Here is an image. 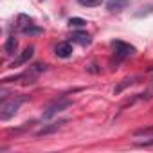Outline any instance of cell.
Wrapping results in <instances>:
<instances>
[{
    "label": "cell",
    "mask_w": 153,
    "mask_h": 153,
    "mask_svg": "<svg viewBox=\"0 0 153 153\" xmlns=\"http://www.w3.org/2000/svg\"><path fill=\"white\" fill-rule=\"evenodd\" d=\"M27 97L25 96H6V92H2V103H0V119L2 121H7V119H11L16 112H18V108H20V105L25 101Z\"/></svg>",
    "instance_id": "6da1fadb"
},
{
    "label": "cell",
    "mask_w": 153,
    "mask_h": 153,
    "mask_svg": "<svg viewBox=\"0 0 153 153\" xmlns=\"http://www.w3.org/2000/svg\"><path fill=\"white\" fill-rule=\"evenodd\" d=\"M68 106H72V99H68L67 96H61V97H58L52 105H49V108L43 112V119H52L54 115L61 114V112L67 110Z\"/></svg>",
    "instance_id": "7a4b0ae2"
},
{
    "label": "cell",
    "mask_w": 153,
    "mask_h": 153,
    "mask_svg": "<svg viewBox=\"0 0 153 153\" xmlns=\"http://www.w3.org/2000/svg\"><path fill=\"white\" fill-rule=\"evenodd\" d=\"M114 49H115V56H114V63L115 65H119L121 61H124L126 58H130V56H133L135 54V47L133 45H130V43H124V42H121V40H117V42H114Z\"/></svg>",
    "instance_id": "3957f363"
},
{
    "label": "cell",
    "mask_w": 153,
    "mask_h": 153,
    "mask_svg": "<svg viewBox=\"0 0 153 153\" xmlns=\"http://www.w3.org/2000/svg\"><path fill=\"white\" fill-rule=\"evenodd\" d=\"M68 121L67 119H61V121H54V123H51V124H45L43 128H40L38 131H36V137H43V135H51V133H54V131H58V130H61L65 124H67Z\"/></svg>",
    "instance_id": "277c9868"
},
{
    "label": "cell",
    "mask_w": 153,
    "mask_h": 153,
    "mask_svg": "<svg viewBox=\"0 0 153 153\" xmlns=\"http://www.w3.org/2000/svg\"><path fill=\"white\" fill-rule=\"evenodd\" d=\"M54 52H56V56L58 58H70L72 56V43L70 42H59L58 45H56V49H54Z\"/></svg>",
    "instance_id": "5b68a950"
},
{
    "label": "cell",
    "mask_w": 153,
    "mask_h": 153,
    "mask_svg": "<svg viewBox=\"0 0 153 153\" xmlns=\"http://www.w3.org/2000/svg\"><path fill=\"white\" fill-rule=\"evenodd\" d=\"M130 6V0H108L106 2V9L110 13H119L123 9H126Z\"/></svg>",
    "instance_id": "8992f818"
},
{
    "label": "cell",
    "mask_w": 153,
    "mask_h": 153,
    "mask_svg": "<svg viewBox=\"0 0 153 153\" xmlns=\"http://www.w3.org/2000/svg\"><path fill=\"white\" fill-rule=\"evenodd\" d=\"M33 54H34V47H27L18 58H16V61H13V65L11 67H20V65H24V63H27L31 58H33Z\"/></svg>",
    "instance_id": "52a82bcc"
},
{
    "label": "cell",
    "mask_w": 153,
    "mask_h": 153,
    "mask_svg": "<svg viewBox=\"0 0 153 153\" xmlns=\"http://www.w3.org/2000/svg\"><path fill=\"white\" fill-rule=\"evenodd\" d=\"M139 79H140L139 76H131V78H124V79H123V81H121V83L115 87V90H114V92H115V94H121L124 88H128V87H131V85L139 83Z\"/></svg>",
    "instance_id": "ba28073f"
},
{
    "label": "cell",
    "mask_w": 153,
    "mask_h": 153,
    "mask_svg": "<svg viewBox=\"0 0 153 153\" xmlns=\"http://www.w3.org/2000/svg\"><path fill=\"white\" fill-rule=\"evenodd\" d=\"M16 49H18V40H16V36H9V38L6 40V45H4L6 54H7V56H13V54L16 52Z\"/></svg>",
    "instance_id": "9c48e42d"
},
{
    "label": "cell",
    "mask_w": 153,
    "mask_h": 153,
    "mask_svg": "<svg viewBox=\"0 0 153 153\" xmlns=\"http://www.w3.org/2000/svg\"><path fill=\"white\" fill-rule=\"evenodd\" d=\"M70 40L76 42V43H81V45H90V43H92V38H90V34H87V33H74Z\"/></svg>",
    "instance_id": "30bf717a"
},
{
    "label": "cell",
    "mask_w": 153,
    "mask_h": 153,
    "mask_svg": "<svg viewBox=\"0 0 153 153\" xmlns=\"http://www.w3.org/2000/svg\"><path fill=\"white\" fill-rule=\"evenodd\" d=\"M31 24H33V20H31L29 16H25V15H20V16H18V24H15V25H16V29L22 33V31H24L27 25H31Z\"/></svg>",
    "instance_id": "8fae6325"
},
{
    "label": "cell",
    "mask_w": 153,
    "mask_h": 153,
    "mask_svg": "<svg viewBox=\"0 0 153 153\" xmlns=\"http://www.w3.org/2000/svg\"><path fill=\"white\" fill-rule=\"evenodd\" d=\"M135 137H153V124L151 126H146V128H139L133 131Z\"/></svg>",
    "instance_id": "7c38bea8"
},
{
    "label": "cell",
    "mask_w": 153,
    "mask_h": 153,
    "mask_svg": "<svg viewBox=\"0 0 153 153\" xmlns=\"http://www.w3.org/2000/svg\"><path fill=\"white\" fill-rule=\"evenodd\" d=\"M22 33H24V34H29V36H31V34H42V33H43V29H42V27H36L34 24H31V25H27V27H25V29H24Z\"/></svg>",
    "instance_id": "4fadbf2b"
},
{
    "label": "cell",
    "mask_w": 153,
    "mask_h": 153,
    "mask_svg": "<svg viewBox=\"0 0 153 153\" xmlns=\"http://www.w3.org/2000/svg\"><path fill=\"white\" fill-rule=\"evenodd\" d=\"M78 2L83 7H97V6H101V0H78Z\"/></svg>",
    "instance_id": "5bb4252c"
},
{
    "label": "cell",
    "mask_w": 153,
    "mask_h": 153,
    "mask_svg": "<svg viewBox=\"0 0 153 153\" xmlns=\"http://www.w3.org/2000/svg\"><path fill=\"white\" fill-rule=\"evenodd\" d=\"M68 25L70 27H85L87 25V20H83V18H70L68 20Z\"/></svg>",
    "instance_id": "9a60e30c"
},
{
    "label": "cell",
    "mask_w": 153,
    "mask_h": 153,
    "mask_svg": "<svg viewBox=\"0 0 153 153\" xmlns=\"http://www.w3.org/2000/svg\"><path fill=\"white\" fill-rule=\"evenodd\" d=\"M88 72H92V74H97V72H99V68H97V65H94V63H92V65L88 67Z\"/></svg>",
    "instance_id": "2e32d148"
},
{
    "label": "cell",
    "mask_w": 153,
    "mask_h": 153,
    "mask_svg": "<svg viewBox=\"0 0 153 153\" xmlns=\"http://www.w3.org/2000/svg\"><path fill=\"white\" fill-rule=\"evenodd\" d=\"M151 72H153V68H151Z\"/></svg>",
    "instance_id": "e0dca14e"
}]
</instances>
